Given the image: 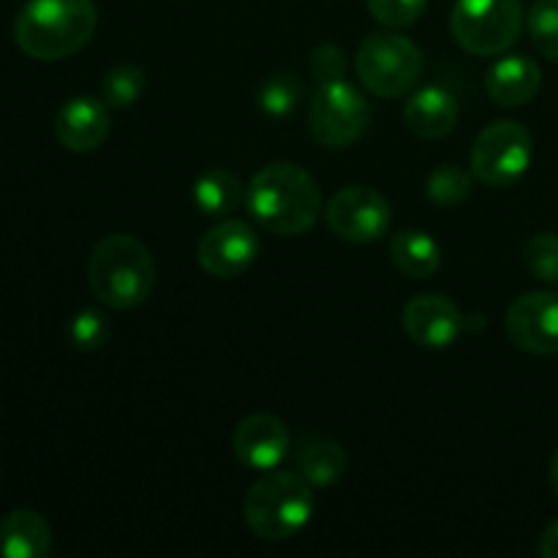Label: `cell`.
Masks as SVG:
<instances>
[{
	"instance_id": "obj_1",
	"label": "cell",
	"mask_w": 558,
	"mask_h": 558,
	"mask_svg": "<svg viewBox=\"0 0 558 558\" xmlns=\"http://www.w3.org/2000/svg\"><path fill=\"white\" fill-rule=\"evenodd\" d=\"M245 207L265 232L298 238L322 216V191L311 172L289 161L267 163L245 189Z\"/></svg>"
},
{
	"instance_id": "obj_2",
	"label": "cell",
	"mask_w": 558,
	"mask_h": 558,
	"mask_svg": "<svg viewBox=\"0 0 558 558\" xmlns=\"http://www.w3.org/2000/svg\"><path fill=\"white\" fill-rule=\"evenodd\" d=\"M96 27L93 0H27L14 20V41L27 58L54 63L80 52Z\"/></svg>"
},
{
	"instance_id": "obj_3",
	"label": "cell",
	"mask_w": 558,
	"mask_h": 558,
	"mask_svg": "<svg viewBox=\"0 0 558 558\" xmlns=\"http://www.w3.org/2000/svg\"><path fill=\"white\" fill-rule=\"evenodd\" d=\"M87 281L107 308H140L156 287V262L142 240L123 232L107 234L87 259Z\"/></svg>"
},
{
	"instance_id": "obj_4",
	"label": "cell",
	"mask_w": 558,
	"mask_h": 558,
	"mask_svg": "<svg viewBox=\"0 0 558 558\" xmlns=\"http://www.w3.org/2000/svg\"><path fill=\"white\" fill-rule=\"evenodd\" d=\"M316 510L314 485L300 472L270 469L248 488L243 515L251 532L267 543L292 539L311 523Z\"/></svg>"
},
{
	"instance_id": "obj_5",
	"label": "cell",
	"mask_w": 558,
	"mask_h": 558,
	"mask_svg": "<svg viewBox=\"0 0 558 558\" xmlns=\"http://www.w3.org/2000/svg\"><path fill=\"white\" fill-rule=\"evenodd\" d=\"M360 82L379 98H401L412 93L423 76L425 60L417 44L401 33L379 31L363 38L354 58Z\"/></svg>"
},
{
	"instance_id": "obj_6",
	"label": "cell",
	"mask_w": 558,
	"mask_h": 558,
	"mask_svg": "<svg viewBox=\"0 0 558 558\" xmlns=\"http://www.w3.org/2000/svg\"><path fill=\"white\" fill-rule=\"evenodd\" d=\"M523 27L521 0H456L450 33L466 52L499 54L518 41Z\"/></svg>"
},
{
	"instance_id": "obj_7",
	"label": "cell",
	"mask_w": 558,
	"mask_h": 558,
	"mask_svg": "<svg viewBox=\"0 0 558 558\" xmlns=\"http://www.w3.org/2000/svg\"><path fill=\"white\" fill-rule=\"evenodd\" d=\"M534 158L532 131L515 120L490 123L477 136L469 156L472 174L488 189H510L526 174Z\"/></svg>"
},
{
	"instance_id": "obj_8",
	"label": "cell",
	"mask_w": 558,
	"mask_h": 558,
	"mask_svg": "<svg viewBox=\"0 0 558 558\" xmlns=\"http://www.w3.org/2000/svg\"><path fill=\"white\" fill-rule=\"evenodd\" d=\"M371 107L363 93L349 82L336 80L319 85L308 107V129L319 145L341 150L354 145L368 131Z\"/></svg>"
},
{
	"instance_id": "obj_9",
	"label": "cell",
	"mask_w": 558,
	"mask_h": 558,
	"mask_svg": "<svg viewBox=\"0 0 558 558\" xmlns=\"http://www.w3.org/2000/svg\"><path fill=\"white\" fill-rule=\"evenodd\" d=\"M327 227L347 243H374L385 238L392 223L390 202L368 185H349L336 191L325 207Z\"/></svg>"
},
{
	"instance_id": "obj_10",
	"label": "cell",
	"mask_w": 558,
	"mask_h": 558,
	"mask_svg": "<svg viewBox=\"0 0 558 558\" xmlns=\"http://www.w3.org/2000/svg\"><path fill=\"white\" fill-rule=\"evenodd\" d=\"M259 256V238L254 227L240 218H227L207 229L196 245V259L202 270L216 278H238Z\"/></svg>"
},
{
	"instance_id": "obj_11",
	"label": "cell",
	"mask_w": 558,
	"mask_h": 558,
	"mask_svg": "<svg viewBox=\"0 0 558 558\" xmlns=\"http://www.w3.org/2000/svg\"><path fill=\"white\" fill-rule=\"evenodd\" d=\"M507 336L529 354H558V294L532 292L518 298L507 311Z\"/></svg>"
},
{
	"instance_id": "obj_12",
	"label": "cell",
	"mask_w": 558,
	"mask_h": 558,
	"mask_svg": "<svg viewBox=\"0 0 558 558\" xmlns=\"http://www.w3.org/2000/svg\"><path fill=\"white\" fill-rule=\"evenodd\" d=\"M232 450L243 466L256 472H270L281 466L283 458L292 450L287 425L272 414H248L234 425Z\"/></svg>"
},
{
	"instance_id": "obj_13",
	"label": "cell",
	"mask_w": 558,
	"mask_h": 558,
	"mask_svg": "<svg viewBox=\"0 0 558 558\" xmlns=\"http://www.w3.org/2000/svg\"><path fill=\"white\" fill-rule=\"evenodd\" d=\"M461 308L445 294H417L403 308V330L425 349H445L463 332Z\"/></svg>"
},
{
	"instance_id": "obj_14",
	"label": "cell",
	"mask_w": 558,
	"mask_h": 558,
	"mask_svg": "<svg viewBox=\"0 0 558 558\" xmlns=\"http://www.w3.org/2000/svg\"><path fill=\"white\" fill-rule=\"evenodd\" d=\"M54 136L71 153H93L109 136V112L101 98L76 96L60 107Z\"/></svg>"
},
{
	"instance_id": "obj_15",
	"label": "cell",
	"mask_w": 558,
	"mask_h": 558,
	"mask_svg": "<svg viewBox=\"0 0 558 558\" xmlns=\"http://www.w3.org/2000/svg\"><path fill=\"white\" fill-rule=\"evenodd\" d=\"M543 87V71L526 54H507L485 74V90L501 107H523Z\"/></svg>"
},
{
	"instance_id": "obj_16",
	"label": "cell",
	"mask_w": 558,
	"mask_h": 558,
	"mask_svg": "<svg viewBox=\"0 0 558 558\" xmlns=\"http://www.w3.org/2000/svg\"><path fill=\"white\" fill-rule=\"evenodd\" d=\"M52 526L36 510H11L0 521V556L5 558H47L52 554Z\"/></svg>"
},
{
	"instance_id": "obj_17",
	"label": "cell",
	"mask_w": 558,
	"mask_h": 558,
	"mask_svg": "<svg viewBox=\"0 0 558 558\" xmlns=\"http://www.w3.org/2000/svg\"><path fill=\"white\" fill-rule=\"evenodd\" d=\"M403 118H407L409 131L420 140H441L456 129L458 101L445 87H423L407 101Z\"/></svg>"
},
{
	"instance_id": "obj_18",
	"label": "cell",
	"mask_w": 558,
	"mask_h": 558,
	"mask_svg": "<svg viewBox=\"0 0 558 558\" xmlns=\"http://www.w3.org/2000/svg\"><path fill=\"white\" fill-rule=\"evenodd\" d=\"M390 259L403 276L409 278H428L439 270L441 251L430 234L423 229H403L390 240Z\"/></svg>"
},
{
	"instance_id": "obj_19",
	"label": "cell",
	"mask_w": 558,
	"mask_h": 558,
	"mask_svg": "<svg viewBox=\"0 0 558 558\" xmlns=\"http://www.w3.org/2000/svg\"><path fill=\"white\" fill-rule=\"evenodd\" d=\"M347 450L332 439H305L298 450V472L319 488L338 483L347 474Z\"/></svg>"
},
{
	"instance_id": "obj_20",
	"label": "cell",
	"mask_w": 558,
	"mask_h": 558,
	"mask_svg": "<svg viewBox=\"0 0 558 558\" xmlns=\"http://www.w3.org/2000/svg\"><path fill=\"white\" fill-rule=\"evenodd\" d=\"M191 199L205 216H229L243 199V185L234 172L213 167L196 178Z\"/></svg>"
},
{
	"instance_id": "obj_21",
	"label": "cell",
	"mask_w": 558,
	"mask_h": 558,
	"mask_svg": "<svg viewBox=\"0 0 558 558\" xmlns=\"http://www.w3.org/2000/svg\"><path fill=\"white\" fill-rule=\"evenodd\" d=\"M472 178L466 169L458 167V163H441L439 169L428 174V183H425V196L428 202L439 207H456L472 194Z\"/></svg>"
},
{
	"instance_id": "obj_22",
	"label": "cell",
	"mask_w": 558,
	"mask_h": 558,
	"mask_svg": "<svg viewBox=\"0 0 558 558\" xmlns=\"http://www.w3.org/2000/svg\"><path fill=\"white\" fill-rule=\"evenodd\" d=\"M145 71L134 63H118L114 69L107 71L101 82V101L107 107H131V104L140 101V96L145 93Z\"/></svg>"
},
{
	"instance_id": "obj_23",
	"label": "cell",
	"mask_w": 558,
	"mask_h": 558,
	"mask_svg": "<svg viewBox=\"0 0 558 558\" xmlns=\"http://www.w3.org/2000/svg\"><path fill=\"white\" fill-rule=\"evenodd\" d=\"M303 96V82L294 74H272L259 87V107L272 118H287L298 109Z\"/></svg>"
},
{
	"instance_id": "obj_24",
	"label": "cell",
	"mask_w": 558,
	"mask_h": 558,
	"mask_svg": "<svg viewBox=\"0 0 558 558\" xmlns=\"http://www.w3.org/2000/svg\"><path fill=\"white\" fill-rule=\"evenodd\" d=\"M529 36L534 49L558 63V0H537L529 14Z\"/></svg>"
},
{
	"instance_id": "obj_25",
	"label": "cell",
	"mask_w": 558,
	"mask_h": 558,
	"mask_svg": "<svg viewBox=\"0 0 558 558\" xmlns=\"http://www.w3.org/2000/svg\"><path fill=\"white\" fill-rule=\"evenodd\" d=\"M523 265L537 281L558 283V234H534L523 248Z\"/></svg>"
},
{
	"instance_id": "obj_26",
	"label": "cell",
	"mask_w": 558,
	"mask_h": 558,
	"mask_svg": "<svg viewBox=\"0 0 558 558\" xmlns=\"http://www.w3.org/2000/svg\"><path fill=\"white\" fill-rule=\"evenodd\" d=\"M69 338L71 343H74V349H80V352H96V349H101L104 343H107L109 322L104 319V314H98V311L93 308L80 311V314L71 319Z\"/></svg>"
},
{
	"instance_id": "obj_27",
	"label": "cell",
	"mask_w": 558,
	"mask_h": 558,
	"mask_svg": "<svg viewBox=\"0 0 558 558\" xmlns=\"http://www.w3.org/2000/svg\"><path fill=\"white\" fill-rule=\"evenodd\" d=\"M371 16L387 27H409L425 14L428 0H365Z\"/></svg>"
},
{
	"instance_id": "obj_28",
	"label": "cell",
	"mask_w": 558,
	"mask_h": 558,
	"mask_svg": "<svg viewBox=\"0 0 558 558\" xmlns=\"http://www.w3.org/2000/svg\"><path fill=\"white\" fill-rule=\"evenodd\" d=\"M311 74L319 80V85L343 80V74H347V52L341 47H336V44H322V47H316V52L311 54Z\"/></svg>"
},
{
	"instance_id": "obj_29",
	"label": "cell",
	"mask_w": 558,
	"mask_h": 558,
	"mask_svg": "<svg viewBox=\"0 0 558 558\" xmlns=\"http://www.w3.org/2000/svg\"><path fill=\"white\" fill-rule=\"evenodd\" d=\"M537 550L543 558H558V521H554L545 529L543 537H539Z\"/></svg>"
},
{
	"instance_id": "obj_30",
	"label": "cell",
	"mask_w": 558,
	"mask_h": 558,
	"mask_svg": "<svg viewBox=\"0 0 558 558\" xmlns=\"http://www.w3.org/2000/svg\"><path fill=\"white\" fill-rule=\"evenodd\" d=\"M550 488H554V494L558 499V450H556L554 461H550Z\"/></svg>"
}]
</instances>
